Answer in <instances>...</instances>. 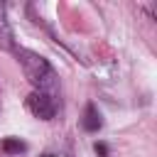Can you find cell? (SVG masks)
I'll list each match as a JSON object with an SVG mask.
<instances>
[{
  "mask_svg": "<svg viewBox=\"0 0 157 157\" xmlns=\"http://www.w3.org/2000/svg\"><path fill=\"white\" fill-rule=\"evenodd\" d=\"M0 49H5V52L15 49V34H12V27H10L5 10H0Z\"/></svg>",
  "mask_w": 157,
  "mask_h": 157,
  "instance_id": "obj_4",
  "label": "cell"
},
{
  "mask_svg": "<svg viewBox=\"0 0 157 157\" xmlns=\"http://www.w3.org/2000/svg\"><path fill=\"white\" fill-rule=\"evenodd\" d=\"M27 108L39 118V120H52L56 115V101L52 93H42V91H32L27 96Z\"/></svg>",
  "mask_w": 157,
  "mask_h": 157,
  "instance_id": "obj_2",
  "label": "cell"
},
{
  "mask_svg": "<svg viewBox=\"0 0 157 157\" xmlns=\"http://www.w3.org/2000/svg\"><path fill=\"white\" fill-rule=\"evenodd\" d=\"M17 61L22 64V71H25L27 81L34 86V91L52 93L56 88V71L42 54H37L32 49H17Z\"/></svg>",
  "mask_w": 157,
  "mask_h": 157,
  "instance_id": "obj_1",
  "label": "cell"
},
{
  "mask_svg": "<svg viewBox=\"0 0 157 157\" xmlns=\"http://www.w3.org/2000/svg\"><path fill=\"white\" fill-rule=\"evenodd\" d=\"M27 150V145L20 140V137H5L2 140V152L5 155H20V152H25Z\"/></svg>",
  "mask_w": 157,
  "mask_h": 157,
  "instance_id": "obj_5",
  "label": "cell"
},
{
  "mask_svg": "<svg viewBox=\"0 0 157 157\" xmlns=\"http://www.w3.org/2000/svg\"><path fill=\"white\" fill-rule=\"evenodd\" d=\"M81 125H83V130H88V132H98V130H101L103 118H101V110H98L93 103H88V105H86L83 118H81Z\"/></svg>",
  "mask_w": 157,
  "mask_h": 157,
  "instance_id": "obj_3",
  "label": "cell"
},
{
  "mask_svg": "<svg viewBox=\"0 0 157 157\" xmlns=\"http://www.w3.org/2000/svg\"><path fill=\"white\" fill-rule=\"evenodd\" d=\"M96 152H98L101 157H105V155H108V147H105V145H101V142H96Z\"/></svg>",
  "mask_w": 157,
  "mask_h": 157,
  "instance_id": "obj_6",
  "label": "cell"
}]
</instances>
